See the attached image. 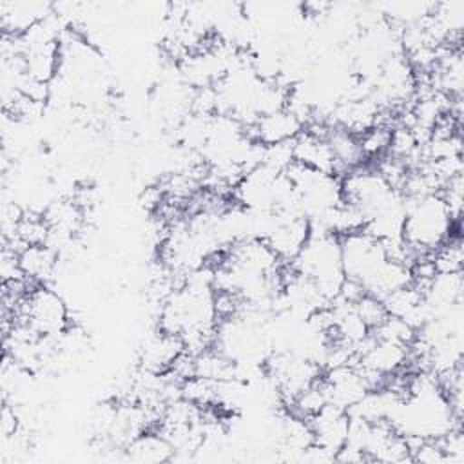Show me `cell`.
<instances>
[{
  "mask_svg": "<svg viewBox=\"0 0 464 464\" xmlns=\"http://www.w3.org/2000/svg\"><path fill=\"white\" fill-rule=\"evenodd\" d=\"M326 141H328V145H330V149L334 152L335 163H337V178L339 176L343 178L348 170L364 165L366 160L362 156V150H361L357 136L350 134L344 129L330 125Z\"/></svg>",
  "mask_w": 464,
  "mask_h": 464,
  "instance_id": "11",
  "label": "cell"
},
{
  "mask_svg": "<svg viewBox=\"0 0 464 464\" xmlns=\"http://www.w3.org/2000/svg\"><path fill=\"white\" fill-rule=\"evenodd\" d=\"M60 256L47 245H27L18 250V263L24 277L33 285H42L54 276Z\"/></svg>",
  "mask_w": 464,
  "mask_h": 464,
  "instance_id": "9",
  "label": "cell"
},
{
  "mask_svg": "<svg viewBox=\"0 0 464 464\" xmlns=\"http://www.w3.org/2000/svg\"><path fill=\"white\" fill-rule=\"evenodd\" d=\"M353 310L357 312V315L362 319V323L370 328V332L379 326L384 317L388 315L384 304H382V299L373 295V294H364L361 295L355 303H353Z\"/></svg>",
  "mask_w": 464,
  "mask_h": 464,
  "instance_id": "15",
  "label": "cell"
},
{
  "mask_svg": "<svg viewBox=\"0 0 464 464\" xmlns=\"http://www.w3.org/2000/svg\"><path fill=\"white\" fill-rule=\"evenodd\" d=\"M372 335L382 341L411 346L417 337V330L397 315H386L384 321L372 330Z\"/></svg>",
  "mask_w": 464,
  "mask_h": 464,
  "instance_id": "13",
  "label": "cell"
},
{
  "mask_svg": "<svg viewBox=\"0 0 464 464\" xmlns=\"http://www.w3.org/2000/svg\"><path fill=\"white\" fill-rule=\"evenodd\" d=\"M308 424L314 433V442L335 455L346 442L350 415L343 408L326 404L319 413L308 419Z\"/></svg>",
  "mask_w": 464,
  "mask_h": 464,
  "instance_id": "7",
  "label": "cell"
},
{
  "mask_svg": "<svg viewBox=\"0 0 464 464\" xmlns=\"http://www.w3.org/2000/svg\"><path fill=\"white\" fill-rule=\"evenodd\" d=\"M123 459L132 462H167L174 460V448L156 428L136 435L125 448Z\"/></svg>",
  "mask_w": 464,
  "mask_h": 464,
  "instance_id": "10",
  "label": "cell"
},
{
  "mask_svg": "<svg viewBox=\"0 0 464 464\" xmlns=\"http://www.w3.org/2000/svg\"><path fill=\"white\" fill-rule=\"evenodd\" d=\"M183 352L185 344L179 335L158 328L145 337L138 352V368L150 373H167Z\"/></svg>",
  "mask_w": 464,
  "mask_h": 464,
  "instance_id": "4",
  "label": "cell"
},
{
  "mask_svg": "<svg viewBox=\"0 0 464 464\" xmlns=\"http://www.w3.org/2000/svg\"><path fill=\"white\" fill-rule=\"evenodd\" d=\"M390 130L392 127L386 125H373L364 134L359 136V145L362 150L364 160H377L379 156L386 154L390 143Z\"/></svg>",
  "mask_w": 464,
  "mask_h": 464,
  "instance_id": "14",
  "label": "cell"
},
{
  "mask_svg": "<svg viewBox=\"0 0 464 464\" xmlns=\"http://www.w3.org/2000/svg\"><path fill=\"white\" fill-rule=\"evenodd\" d=\"M312 236L310 219L299 212L272 214V225L263 237L283 265H288Z\"/></svg>",
  "mask_w": 464,
  "mask_h": 464,
  "instance_id": "3",
  "label": "cell"
},
{
  "mask_svg": "<svg viewBox=\"0 0 464 464\" xmlns=\"http://www.w3.org/2000/svg\"><path fill=\"white\" fill-rule=\"evenodd\" d=\"M22 428V419L16 411V406L4 401L2 406V415H0V431H2V439H11L14 437Z\"/></svg>",
  "mask_w": 464,
  "mask_h": 464,
  "instance_id": "16",
  "label": "cell"
},
{
  "mask_svg": "<svg viewBox=\"0 0 464 464\" xmlns=\"http://www.w3.org/2000/svg\"><path fill=\"white\" fill-rule=\"evenodd\" d=\"M323 381L328 390V401L330 404L350 410L370 388L366 386L361 372L355 364L339 366L323 372Z\"/></svg>",
  "mask_w": 464,
  "mask_h": 464,
  "instance_id": "6",
  "label": "cell"
},
{
  "mask_svg": "<svg viewBox=\"0 0 464 464\" xmlns=\"http://www.w3.org/2000/svg\"><path fill=\"white\" fill-rule=\"evenodd\" d=\"M431 261L435 265L437 274H459L462 272L464 263V248L460 232L453 234L446 243H442L437 250L431 252Z\"/></svg>",
  "mask_w": 464,
  "mask_h": 464,
  "instance_id": "12",
  "label": "cell"
},
{
  "mask_svg": "<svg viewBox=\"0 0 464 464\" xmlns=\"http://www.w3.org/2000/svg\"><path fill=\"white\" fill-rule=\"evenodd\" d=\"M13 321L31 324L44 337L60 335L72 324L63 297L45 283L29 288L18 308L13 312Z\"/></svg>",
  "mask_w": 464,
  "mask_h": 464,
  "instance_id": "2",
  "label": "cell"
},
{
  "mask_svg": "<svg viewBox=\"0 0 464 464\" xmlns=\"http://www.w3.org/2000/svg\"><path fill=\"white\" fill-rule=\"evenodd\" d=\"M294 161L337 178V163L326 138L303 130L294 140Z\"/></svg>",
  "mask_w": 464,
  "mask_h": 464,
  "instance_id": "8",
  "label": "cell"
},
{
  "mask_svg": "<svg viewBox=\"0 0 464 464\" xmlns=\"http://www.w3.org/2000/svg\"><path fill=\"white\" fill-rule=\"evenodd\" d=\"M460 232V221H455L440 194L406 199L402 239L417 257L428 256Z\"/></svg>",
  "mask_w": 464,
  "mask_h": 464,
  "instance_id": "1",
  "label": "cell"
},
{
  "mask_svg": "<svg viewBox=\"0 0 464 464\" xmlns=\"http://www.w3.org/2000/svg\"><path fill=\"white\" fill-rule=\"evenodd\" d=\"M304 130V123L290 109H279L270 114H263L254 125L246 127L248 138L261 145H274L281 141H292Z\"/></svg>",
  "mask_w": 464,
  "mask_h": 464,
  "instance_id": "5",
  "label": "cell"
}]
</instances>
